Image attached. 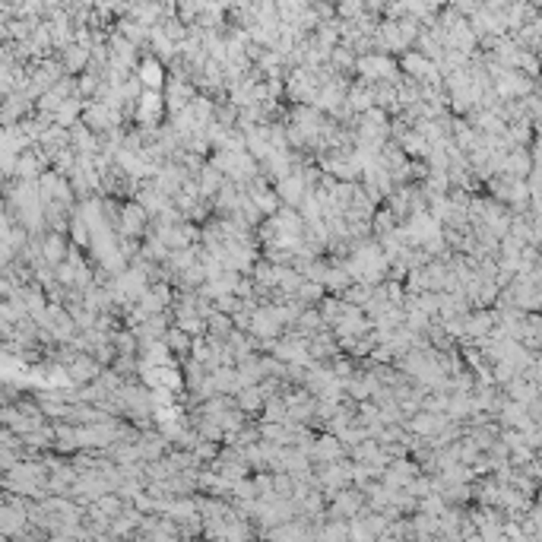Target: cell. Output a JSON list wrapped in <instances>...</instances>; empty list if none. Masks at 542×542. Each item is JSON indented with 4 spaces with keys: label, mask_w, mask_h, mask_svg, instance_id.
Returning <instances> with one entry per match:
<instances>
[{
    "label": "cell",
    "mask_w": 542,
    "mask_h": 542,
    "mask_svg": "<svg viewBox=\"0 0 542 542\" xmlns=\"http://www.w3.org/2000/svg\"><path fill=\"white\" fill-rule=\"evenodd\" d=\"M25 523H29L25 510L13 501H3V508H0V536H16Z\"/></svg>",
    "instance_id": "7"
},
{
    "label": "cell",
    "mask_w": 542,
    "mask_h": 542,
    "mask_svg": "<svg viewBox=\"0 0 542 542\" xmlns=\"http://www.w3.org/2000/svg\"><path fill=\"white\" fill-rule=\"evenodd\" d=\"M406 70H412V74H422V70H425V64H422V58H406Z\"/></svg>",
    "instance_id": "21"
},
{
    "label": "cell",
    "mask_w": 542,
    "mask_h": 542,
    "mask_svg": "<svg viewBox=\"0 0 542 542\" xmlns=\"http://www.w3.org/2000/svg\"><path fill=\"white\" fill-rule=\"evenodd\" d=\"M339 457H346V447L337 435H324L311 444V463H330Z\"/></svg>",
    "instance_id": "4"
},
{
    "label": "cell",
    "mask_w": 542,
    "mask_h": 542,
    "mask_svg": "<svg viewBox=\"0 0 542 542\" xmlns=\"http://www.w3.org/2000/svg\"><path fill=\"white\" fill-rule=\"evenodd\" d=\"M102 368H105V365H99V361H95V355H89V352H76L74 359H70V361L64 365V374H67L70 381H74L76 387H80V384H86V381L95 378V374H99Z\"/></svg>",
    "instance_id": "2"
},
{
    "label": "cell",
    "mask_w": 542,
    "mask_h": 542,
    "mask_svg": "<svg viewBox=\"0 0 542 542\" xmlns=\"http://www.w3.org/2000/svg\"><path fill=\"white\" fill-rule=\"evenodd\" d=\"M146 222H149V213L143 210L137 200L127 203L124 210H117V235H127V238H140L143 232H146Z\"/></svg>",
    "instance_id": "1"
},
{
    "label": "cell",
    "mask_w": 542,
    "mask_h": 542,
    "mask_svg": "<svg viewBox=\"0 0 542 542\" xmlns=\"http://www.w3.org/2000/svg\"><path fill=\"white\" fill-rule=\"evenodd\" d=\"M111 371H115L117 378H124V381H137V355L117 352L115 359H111Z\"/></svg>",
    "instance_id": "14"
},
{
    "label": "cell",
    "mask_w": 542,
    "mask_h": 542,
    "mask_svg": "<svg viewBox=\"0 0 542 542\" xmlns=\"http://www.w3.org/2000/svg\"><path fill=\"white\" fill-rule=\"evenodd\" d=\"M165 435L162 431H149L143 428V435H137V451H140V460H156L165 453Z\"/></svg>",
    "instance_id": "8"
},
{
    "label": "cell",
    "mask_w": 542,
    "mask_h": 542,
    "mask_svg": "<svg viewBox=\"0 0 542 542\" xmlns=\"http://www.w3.org/2000/svg\"><path fill=\"white\" fill-rule=\"evenodd\" d=\"M137 108H140V124H156L159 121V115H162V108H165V102H162V95L159 92H143V95H137Z\"/></svg>",
    "instance_id": "9"
},
{
    "label": "cell",
    "mask_w": 542,
    "mask_h": 542,
    "mask_svg": "<svg viewBox=\"0 0 542 542\" xmlns=\"http://www.w3.org/2000/svg\"><path fill=\"white\" fill-rule=\"evenodd\" d=\"M276 197H280V203H286V206H292L295 210L298 203H302V197L308 194V188H304V181H302V174H298V168H292L289 174H282L280 181H276Z\"/></svg>",
    "instance_id": "3"
},
{
    "label": "cell",
    "mask_w": 542,
    "mask_h": 542,
    "mask_svg": "<svg viewBox=\"0 0 542 542\" xmlns=\"http://www.w3.org/2000/svg\"><path fill=\"white\" fill-rule=\"evenodd\" d=\"M396 143H400V149L406 153V156H425V137H422L419 131H409V133H403V137H396Z\"/></svg>",
    "instance_id": "13"
},
{
    "label": "cell",
    "mask_w": 542,
    "mask_h": 542,
    "mask_svg": "<svg viewBox=\"0 0 542 542\" xmlns=\"http://www.w3.org/2000/svg\"><path fill=\"white\" fill-rule=\"evenodd\" d=\"M111 343H115V352L137 355V337H133L131 330H124V333H111Z\"/></svg>",
    "instance_id": "16"
},
{
    "label": "cell",
    "mask_w": 542,
    "mask_h": 542,
    "mask_svg": "<svg viewBox=\"0 0 542 542\" xmlns=\"http://www.w3.org/2000/svg\"><path fill=\"white\" fill-rule=\"evenodd\" d=\"M3 403H10V400H7V394H3V390H0V406H3Z\"/></svg>",
    "instance_id": "22"
},
{
    "label": "cell",
    "mask_w": 542,
    "mask_h": 542,
    "mask_svg": "<svg viewBox=\"0 0 542 542\" xmlns=\"http://www.w3.org/2000/svg\"><path fill=\"white\" fill-rule=\"evenodd\" d=\"M76 117H80V102L64 99L58 108H54V115H51V121L58 124V127H70V124H76Z\"/></svg>",
    "instance_id": "12"
},
{
    "label": "cell",
    "mask_w": 542,
    "mask_h": 542,
    "mask_svg": "<svg viewBox=\"0 0 542 542\" xmlns=\"http://www.w3.org/2000/svg\"><path fill=\"white\" fill-rule=\"evenodd\" d=\"M371 216H374V225H371V229H374L378 238H381V235H387V232L396 225V216L390 213V210H384V213H371Z\"/></svg>",
    "instance_id": "17"
},
{
    "label": "cell",
    "mask_w": 542,
    "mask_h": 542,
    "mask_svg": "<svg viewBox=\"0 0 542 542\" xmlns=\"http://www.w3.org/2000/svg\"><path fill=\"white\" fill-rule=\"evenodd\" d=\"M67 131H70V146H74L80 156H95V153H99V137H95V131L82 127V124H70Z\"/></svg>",
    "instance_id": "6"
},
{
    "label": "cell",
    "mask_w": 542,
    "mask_h": 542,
    "mask_svg": "<svg viewBox=\"0 0 542 542\" xmlns=\"http://www.w3.org/2000/svg\"><path fill=\"white\" fill-rule=\"evenodd\" d=\"M232 330H235V327H232V317H229V314H222L219 308H216V311L206 317V333H210V337L225 339Z\"/></svg>",
    "instance_id": "11"
},
{
    "label": "cell",
    "mask_w": 542,
    "mask_h": 542,
    "mask_svg": "<svg viewBox=\"0 0 542 542\" xmlns=\"http://www.w3.org/2000/svg\"><path fill=\"white\" fill-rule=\"evenodd\" d=\"M0 508H3V495H0Z\"/></svg>",
    "instance_id": "23"
},
{
    "label": "cell",
    "mask_w": 542,
    "mask_h": 542,
    "mask_svg": "<svg viewBox=\"0 0 542 542\" xmlns=\"http://www.w3.org/2000/svg\"><path fill=\"white\" fill-rule=\"evenodd\" d=\"M67 229H70V235H74V245H76V247H89V241H92V229L86 225V219H82V216H74Z\"/></svg>",
    "instance_id": "15"
},
{
    "label": "cell",
    "mask_w": 542,
    "mask_h": 542,
    "mask_svg": "<svg viewBox=\"0 0 542 542\" xmlns=\"http://www.w3.org/2000/svg\"><path fill=\"white\" fill-rule=\"evenodd\" d=\"M143 82H146L149 89H156V86H162V74H159L156 67H143Z\"/></svg>",
    "instance_id": "18"
},
{
    "label": "cell",
    "mask_w": 542,
    "mask_h": 542,
    "mask_svg": "<svg viewBox=\"0 0 542 542\" xmlns=\"http://www.w3.org/2000/svg\"><path fill=\"white\" fill-rule=\"evenodd\" d=\"M0 447H19V435H13L7 425H0Z\"/></svg>",
    "instance_id": "19"
},
{
    "label": "cell",
    "mask_w": 542,
    "mask_h": 542,
    "mask_svg": "<svg viewBox=\"0 0 542 542\" xmlns=\"http://www.w3.org/2000/svg\"><path fill=\"white\" fill-rule=\"evenodd\" d=\"M352 105L365 111V108L371 105V92H352Z\"/></svg>",
    "instance_id": "20"
},
{
    "label": "cell",
    "mask_w": 542,
    "mask_h": 542,
    "mask_svg": "<svg viewBox=\"0 0 542 542\" xmlns=\"http://www.w3.org/2000/svg\"><path fill=\"white\" fill-rule=\"evenodd\" d=\"M38 241H41V260L51 263V267L64 260L67 251H70V247H67V241H64V232H51L48 229Z\"/></svg>",
    "instance_id": "5"
},
{
    "label": "cell",
    "mask_w": 542,
    "mask_h": 542,
    "mask_svg": "<svg viewBox=\"0 0 542 542\" xmlns=\"http://www.w3.org/2000/svg\"><path fill=\"white\" fill-rule=\"evenodd\" d=\"M162 339H165V346L172 349L174 359H178V355H188V349H190V337H188V333H184L181 327H165Z\"/></svg>",
    "instance_id": "10"
}]
</instances>
